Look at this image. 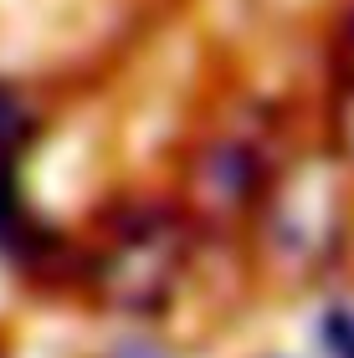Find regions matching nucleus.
<instances>
[{
    "label": "nucleus",
    "instance_id": "1",
    "mask_svg": "<svg viewBox=\"0 0 354 358\" xmlns=\"http://www.w3.org/2000/svg\"><path fill=\"white\" fill-rule=\"evenodd\" d=\"M21 134H26V113H21V103H15L11 92H0V149H11Z\"/></svg>",
    "mask_w": 354,
    "mask_h": 358
},
{
    "label": "nucleus",
    "instance_id": "2",
    "mask_svg": "<svg viewBox=\"0 0 354 358\" xmlns=\"http://www.w3.org/2000/svg\"><path fill=\"white\" fill-rule=\"evenodd\" d=\"M15 225H21V210H15L11 185L0 179V246H11V241H15Z\"/></svg>",
    "mask_w": 354,
    "mask_h": 358
}]
</instances>
